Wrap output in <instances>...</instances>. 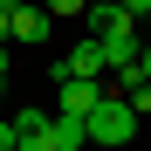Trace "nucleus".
I'll list each match as a JSON object with an SVG mask.
<instances>
[{
  "mask_svg": "<svg viewBox=\"0 0 151 151\" xmlns=\"http://www.w3.org/2000/svg\"><path fill=\"white\" fill-rule=\"evenodd\" d=\"M89 137H96V144H110V151H117V144H131V137H137V110L124 103L117 89H103V103L89 110Z\"/></svg>",
  "mask_w": 151,
  "mask_h": 151,
  "instance_id": "nucleus-1",
  "label": "nucleus"
},
{
  "mask_svg": "<svg viewBox=\"0 0 151 151\" xmlns=\"http://www.w3.org/2000/svg\"><path fill=\"white\" fill-rule=\"evenodd\" d=\"M103 76H62L55 83V117H76V124H89V110L103 103Z\"/></svg>",
  "mask_w": 151,
  "mask_h": 151,
  "instance_id": "nucleus-2",
  "label": "nucleus"
},
{
  "mask_svg": "<svg viewBox=\"0 0 151 151\" xmlns=\"http://www.w3.org/2000/svg\"><path fill=\"white\" fill-rule=\"evenodd\" d=\"M48 69H55V83H62V76H110V48L96 41V35H83L69 55H55Z\"/></svg>",
  "mask_w": 151,
  "mask_h": 151,
  "instance_id": "nucleus-3",
  "label": "nucleus"
},
{
  "mask_svg": "<svg viewBox=\"0 0 151 151\" xmlns=\"http://www.w3.org/2000/svg\"><path fill=\"white\" fill-rule=\"evenodd\" d=\"M7 41H21V48L48 41V7L41 0H7Z\"/></svg>",
  "mask_w": 151,
  "mask_h": 151,
  "instance_id": "nucleus-4",
  "label": "nucleus"
},
{
  "mask_svg": "<svg viewBox=\"0 0 151 151\" xmlns=\"http://www.w3.org/2000/svg\"><path fill=\"white\" fill-rule=\"evenodd\" d=\"M14 151H55V117L48 110H14Z\"/></svg>",
  "mask_w": 151,
  "mask_h": 151,
  "instance_id": "nucleus-5",
  "label": "nucleus"
},
{
  "mask_svg": "<svg viewBox=\"0 0 151 151\" xmlns=\"http://www.w3.org/2000/svg\"><path fill=\"white\" fill-rule=\"evenodd\" d=\"M48 14H89V0H41Z\"/></svg>",
  "mask_w": 151,
  "mask_h": 151,
  "instance_id": "nucleus-6",
  "label": "nucleus"
},
{
  "mask_svg": "<svg viewBox=\"0 0 151 151\" xmlns=\"http://www.w3.org/2000/svg\"><path fill=\"white\" fill-rule=\"evenodd\" d=\"M0 151H14V117H0Z\"/></svg>",
  "mask_w": 151,
  "mask_h": 151,
  "instance_id": "nucleus-7",
  "label": "nucleus"
},
{
  "mask_svg": "<svg viewBox=\"0 0 151 151\" xmlns=\"http://www.w3.org/2000/svg\"><path fill=\"white\" fill-rule=\"evenodd\" d=\"M137 76H144V83H151V41L137 48Z\"/></svg>",
  "mask_w": 151,
  "mask_h": 151,
  "instance_id": "nucleus-8",
  "label": "nucleus"
},
{
  "mask_svg": "<svg viewBox=\"0 0 151 151\" xmlns=\"http://www.w3.org/2000/svg\"><path fill=\"white\" fill-rule=\"evenodd\" d=\"M124 14H137V21H144V14H151V0H124Z\"/></svg>",
  "mask_w": 151,
  "mask_h": 151,
  "instance_id": "nucleus-9",
  "label": "nucleus"
},
{
  "mask_svg": "<svg viewBox=\"0 0 151 151\" xmlns=\"http://www.w3.org/2000/svg\"><path fill=\"white\" fill-rule=\"evenodd\" d=\"M0 83H7V55H0Z\"/></svg>",
  "mask_w": 151,
  "mask_h": 151,
  "instance_id": "nucleus-10",
  "label": "nucleus"
},
{
  "mask_svg": "<svg viewBox=\"0 0 151 151\" xmlns=\"http://www.w3.org/2000/svg\"><path fill=\"white\" fill-rule=\"evenodd\" d=\"M144 41H151V35H144Z\"/></svg>",
  "mask_w": 151,
  "mask_h": 151,
  "instance_id": "nucleus-11",
  "label": "nucleus"
}]
</instances>
